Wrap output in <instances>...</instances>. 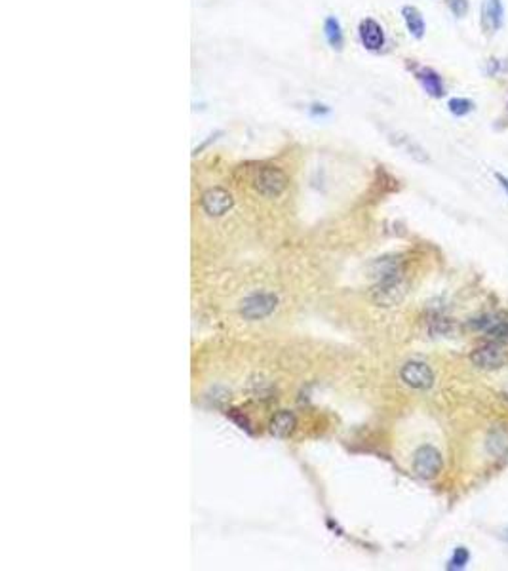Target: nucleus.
Here are the masks:
<instances>
[{
  "label": "nucleus",
  "instance_id": "nucleus-9",
  "mask_svg": "<svg viewBox=\"0 0 508 571\" xmlns=\"http://www.w3.org/2000/svg\"><path fill=\"white\" fill-rule=\"evenodd\" d=\"M358 33H360V40H362V44L366 46V50L379 52V50L384 46L383 27H381L375 19H371V17L362 19Z\"/></svg>",
  "mask_w": 508,
  "mask_h": 571
},
{
  "label": "nucleus",
  "instance_id": "nucleus-4",
  "mask_svg": "<svg viewBox=\"0 0 508 571\" xmlns=\"http://www.w3.org/2000/svg\"><path fill=\"white\" fill-rule=\"evenodd\" d=\"M443 459L442 453L436 450L434 445H421L413 457V470L415 475L423 480H434L436 476L442 472Z\"/></svg>",
  "mask_w": 508,
  "mask_h": 571
},
{
  "label": "nucleus",
  "instance_id": "nucleus-13",
  "mask_svg": "<svg viewBox=\"0 0 508 571\" xmlns=\"http://www.w3.org/2000/svg\"><path fill=\"white\" fill-rule=\"evenodd\" d=\"M402 15H404L405 27L409 31V35L415 38H423L425 37V31H427V25H425V19L423 15L415 6H404L402 8Z\"/></svg>",
  "mask_w": 508,
  "mask_h": 571
},
{
  "label": "nucleus",
  "instance_id": "nucleus-14",
  "mask_svg": "<svg viewBox=\"0 0 508 571\" xmlns=\"http://www.w3.org/2000/svg\"><path fill=\"white\" fill-rule=\"evenodd\" d=\"M294 427H295V416L291 414V411H287V409L278 411V414L273 417V421H271V432H273L274 436H278V438L287 436V434L294 430Z\"/></svg>",
  "mask_w": 508,
  "mask_h": 571
},
{
  "label": "nucleus",
  "instance_id": "nucleus-19",
  "mask_svg": "<svg viewBox=\"0 0 508 571\" xmlns=\"http://www.w3.org/2000/svg\"><path fill=\"white\" fill-rule=\"evenodd\" d=\"M448 109L455 117H466V114H471L474 111V103H472L471 99H466V97H453V99H450V103H448Z\"/></svg>",
  "mask_w": 508,
  "mask_h": 571
},
{
  "label": "nucleus",
  "instance_id": "nucleus-15",
  "mask_svg": "<svg viewBox=\"0 0 508 571\" xmlns=\"http://www.w3.org/2000/svg\"><path fill=\"white\" fill-rule=\"evenodd\" d=\"M391 142L396 145V147L404 148L405 153L409 156H413L415 160H419V162H427L428 156L427 153L423 151V147H419L417 143L413 142L412 137H407V135L404 134H391Z\"/></svg>",
  "mask_w": 508,
  "mask_h": 571
},
{
  "label": "nucleus",
  "instance_id": "nucleus-1",
  "mask_svg": "<svg viewBox=\"0 0 508 571\" xmlns=\"http://www.w3.org/2000/svg\"><path fill=\"white\" fill-rule=\"evenodd\" d=\"M407 288L409 286H407L404 273L387 276V278L377 280L375 286L369 291V297L377 307H394V305H400L404 301L405 296H407Z\"/></svg>",
  "mask_w": 508,
  "mask_h": 571
},
{
  "label": "nucleus",
  "instance_id": "nucleus-8",
  "mask_svg": "<svg viewBox=\"0 0 508 571\" xmlns=\"http://www.w3.org/2000/svg\"><path fill=\"white\" fill-rule=\"evenodd\" d=\"M202 208L208 215L212 217H221V215L228 214V210H232L235 206V198L232 194L228 193L227 189L223 187H212L208 189L206 193L202 194Z\"/></svg>",
  "mask_w": 508,
  "mask_h": 571
},
{
  "label": "nucleus",
  "instance_id": "nucleus-22",
  "mask_svg": "<svg viewBox=\"0 0 508 571\" xmlns=\"http://www.w3.org/2000/svg\"><path fill=\"white\" fill-rule=\"evenodd\" d=\"M501 539H502V541H507V543H508V526L505 527V529H502V531H501Z\"/></svg>",
  "mask_w": 508,
  "mask_h": 571
},
{
  "label": "nucleus",
  "instance_id": "nucleus-11",
  "mask_svg": "<svg viewBox=\"0 0 508 571\" xmlns=\"http://www.w3.org/2000/svg\"><path fill=\"white\" fill-rule=\"evenodd\" d=\"M369 273L375 280H381V278H387V276H394V275H402L404 273V265H402V257L398 255H384V257H379V259L369 267Z\"/></svg>",
  "mask_w": 508,
  "mask_h": 571
},
{
  "label": "nucleus",
  "instance_id": "nucleus-7",
  "mask_svg": "<svg viewBox=\"0 0 508 571\" xmlns=\"http://www.w3.org/2000/svg\"><path fill=\"white\" fill-rule=\"evenodd\" d=\"M276 305H278V299L273 293H253L242 301L240 314L248 320L266 318L271 312H274Z\"/></svg>",
  "mask_w": 508,
  "mask_h": 571
},
{
  "label": "nucleus",
  "instance_id": "nucleus-16",
  "mask_svg": "<svg viewBox=\"0 0 508 571\" xmlns=\"http://www.w3.org/2000/svg\"><path fill=\"white\" fill-rule=\"evenodd\" d=\"M487 452L493 453L497 457H502L508 452V434L505 430L495 429L493 432H489L487 438Z\"/></svg>",
  "mask_w": 508,
  "mask_h": 571
},
{
  "label": "nucleus",
  "instance_id": "nucleus-2",
  "mask_svg": "<svg viewBox=\"0 0 508 571\" xmlns=\"http://www.w3.org/2000/svg\"><path fill=\"white\" fill-rule=\"evenodd\" d=\"M471 362L480 370L495 371L508 364V349L501 341H489L480 345L471 352Z\"/></svg>",
  "mask_w": 508,
  "mask_h": 571
},
{
  "label": "nucleus",
  "instance_id": "nucleus-17",
  "mask_svg": "<svg viewBox=\"0 0 508 571\" xmlns=\"http://www.w3.org/2000/svg\"><path fill=\"white\" fill-rule=\"evenodd\" d=\"M324 33L328 42L332 44V48L335 50H341L343 48V31H341V25L335 17H328L324 23Z\"/></svg>",
  "mask_w": 508,
  "mask_h": 571
},
{
  "label": "nucleus",
  "instance_id": "nucleus-12",
  "mask_svg": "<svg viewBox=\"0 0 508 571\" xmlns=\"http://www.w3.org/2000/svg\"><path fill=\"white\" fill-rule=\"evenodd\" d=\"M415 76H417V80L421 82V86L425 88V92H427L428 96H432V97H442L443 96L446 88H443L442 76L436 73L434 69L421 67V69H417V71H415Z\"/></svg>",
  "mask_w": 508,
  "mask_h": 571
},
{
  "label": "nucleus",
  "instance_id": "nucleus-5",
  "mask_svg": "<svg viewBox=\"0 0 508 571\" xmlns=\"http://www.w3.org/2000/svg\"><path fill=\"white\" fill-rule=\"evenodd\" d=\"M400 377L405 385L417 391H428L434 385V371L427 362H421V360L405 362L400 370Z\"/></svg>",
  "mask_w": 508,
  "mask_h": 571
},
{
  "label": "nucleus",
  "instance_id": "nucleus-10",
  "mask_svg": "<svg viewBox=\"0 0 508 571\" xmlns=\"http://www.w3.org/2000/svg\"><path fill=\"white\" fill-rule=\"evenodd\" d=\"M505 8L501 0H486L482 6V27L487 35H493L502 27Z\"/></svg>",
  "mask_w": 508,
  "mask_h": 571
},
{
  "label": "nucleus",
  "instance_id": "nucleus-3",
  "mask_svg": "<svg viewBox=\"0 0 508 571\" xmlns=\"http://www.w3.org/2000/svg\"><path fill=\"white\" fill-rule=\"evenodd\" d=\"M253 187L266 198H276L286 191L287 176L276 166H261L253 176Z\"/></svg>",
  "mask_w": 508,
  "mask_h": 571
},
{
  "label": "nucleus",
  "instance_id": "nucleus-20",
  "mask_svg": "<svg viewBox=\"0 0 508 571\" xmlns=\"http://www.w3.org/2000/svg\"><path fill=\"white\" fill-rule=\"evenodd\" d=\"M446 2L455 17H464L468 14V0H446Z\"/></svg>",
  "mask_w": 508,
  "mask_h": 571
},
{
  "label": "nucleus",
  "instance_id": "nucleus-18",
  "mask_svg": "<svg viewBox=\"0 0 508 571\" xmlns=\"http://www.w3.org/2000/svg\"><path fill=\"white\" fill-rule=\"evenodd\" d=\"M468 562H471V550L466 547H457L446 568L450 571H461L468 565Z\"/></svg>",
  "mask_w": 508,
  "mask_h": 571
},
{
  "label": "nucleus",
  "instance_id": "nucleus-6",
  "mask_svg": "<svg viewBox=\"0 0 508 571\" xmlns=\"http://www.w3.org/2000/svg\"><path fill=\"white\" fill-rule=\"evenodd\" d=\"M468 327L474 332L486 334L491 341H508V320L497 312H489V314H482L478 318H472L468 322Z\"/></svg>",
  "mask_w": 508,
  "mask_h": 571
},
{
  "label": "nucleus",
  "instance_id": "nucleus-23",
  "mask_svg": "<svg viewBox=\"0 0 508 571\" xmlns=\"http://www.w3.org/2000/svg\"><path fill=\"white\" fill-rule=\"evenodd\" d=\"M507 396H508V393H507Z\"/></svg>",
  "mask_w": 508,
  "mask_h": 571
},
{
  "label": "nucleus",
  "instance_id": "nucleus-21",
  "mask_svg": "<svg viewBox=\"0 0 508 571\" xmlns=\"http://www.w3.org/2000/svg\"><path fill=\"white\" fill-rule=\"evenodd\" d=\"M495 179L499 181V185L502 187V191L508 194V178H507V176H502V173H495Z\"/></svg>",
  "mask_w": 508,
  "mask_h": 571
}]
</instances>
